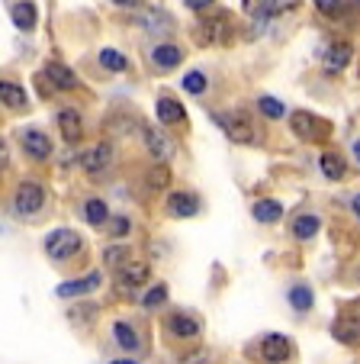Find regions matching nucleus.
Returning a JSON list of instances; mask_svg holds the SVG:
<instances>
[{
    "label": "nucleus",
    "instance_id": "nucleus-1",
    "mask_svg": "<svg viewBox=\"0 0 360 364\" xmlns=\"http://www.w3.org/2000/svg\"><path fill=\"white\" fill-rule=\"evenodd\" d=\"M81 248H84V239H81V232H75V229H55V232L45 239V255L55 258V262H65V258L77 255Z\"/></svg>",
    "mask_w": 360,
    "mask_h": 364
},
{
    "label": "nucleus",
    "instance_id": "nucleus-2",
    "mask_svg": "<svg viewBox=\"0 0 360 364\" xmlns=\"http://www.w3.org/2000/svg\"><path fill=\"white\" fill-rule=\"evenodd\" d=\"M222 129H225V136L231 139V142H238V145H248V142H254L258 139V126H254V119H251V113H245V110H231V113H225L222 119Z\"/></svg>",
    "mask_w": 360,
    "mask_h": 364
},
{
    "label": "nucleus",
    "instance_id": "nucleus-3",
    "mask_svg": "<svg viewBox=\"0 0 360 364\" xmlns=\"http://www.w3.org/2000/svg\"><path fill=\"white\" fill-rule=\"evenodd\" d=\"M229 39H231V14H225V10L209 16V20H203L197 29L200 46H225Z\"/></svg>",
    "mask_w": 360,
    "mask_h": 364
},
{
    "label": "nucleus",
    "instance_id": "nucleus-4",
    "mask_svg": "<svg viewBox=\"0 0 360 364\" xmlns=\"http://www.w3.org/2000/svg\"><path fill=\"white\" fill-rule=\"evenodd\" d=\"M290 126H293V132H296L299 139H306V142H319V139H325L328 132H332V126H328L325 119H319L315 113H309V110L293 113Z\"/></svg>",
    "mask_w": 360,
    "mask_h": 364
},
{
    "label": "nucleus",
    "instance_id": "nucleus-5",
    "mask_svg": "<svg viewBox=\"0 0 360 364\" xmlns=\"http://www.w3.org/2000/svg\"><path fill=\"white\" fill-rule=\"evenodd\" d=\"M42 203H45V191H42V184H36V181H26V184L16 187L13 210L20 216H36L42 210Z\"/></svg>",
    "mask_w": 360,
    "mask_h": 364
},
{
    "label": "nucleus",
    "instance_id": "nucleus-6",
    "mask_svg": "<svg viewBox=\"0 0 360 364\" xmlns=\"http://www.w3.org/2000/svg\"><path fill=\"white\" fill-rule=\"evenodd\" d=\"M296 4H299V0H241L245 14L251 16V20H258V23L271 20V16L286 14V10H293Z\"/></svg>",
    "mask_w": 360,
    "mask_h": 364
},
{
    "label": "nucleus",
    "instance_id": "nucleus-7",
    "mask_svg": "<svg viewBox=\"0 0 360 364\" xmlns=\"http://www.w3.org/2000/svg\"><path fill=\"white\" fill-rule=\"evenodd\" d=\"M109 161H113V145L109 142H97L94 149H87L81 155V168L94 178V174H103L109 168Z\"/></svg>",
    "mask_w": 360,
    "mask_h": 364
},
{
    "label": "nucleus",
    "instance_id": "nucleus-8",
    "mask_svg": "<svg viewBox=\"0 0 360 364\" xmlns=\"http://www.w3.org/2000/svg\"><path fill=\"white\" fill-rule=\"evenodd\" d=\"M103 284V274L100 271H90V274L77 277V281H65L62 287H58V296L62 300H68V296H84V294H94L97 287Z\"/></svg>",
    "mask_w": 360,
    "mask_h": 364
},
{
    "label": "nucleus",
    "instance_id": "nucleus-9",
    "mask_svg": "<svg viewBox=\"0 0 360 364\" xmlns=\"http://www.w3.org/2000/svg\"><path fill=\"white\" fill-rule=\"evenodd\" d=\"M20 142H23V149H26V155H33V159H48L52 155V139L45 136L42 129H23V136H20Z\"/></svg>",
    "mask_w": 360,
    "mask_h": 364
},
{
    "label": "nucleus",
    "instance_id": "nucleus-10",
    "mask_svg": "<svg viewBox=\"0 0 360 364\" xmlns=\"http://www.w3.org/2000/svg\"><path fill=\"white\" fill-rule=\"evenodd\" d=\"M42 77H45L52 87H58V90H75L77 87V75L62 62H48L45 68H42Z\"/></svg>",
    "mask_w": 360,
    "mask_h": 364
},
{
    "label": "nucleus",
    "instance_id": "nucleus-11",
    "mask_svg": "<svg viewBox=\"0 0 360 364\" xmlns=\"http://www.w3.org/2000/svg\"><path fill=\"white\" fill-rule=\"evenodd\" d=\"M290 355H293V345L286 336H280V332L264 336V342H261V358L264 361H290Z\"/></svg>",
    "mask_w": 360,
    "mask_h": 364
},
{
    "label": "nucleus",
    "instance_id": "nucleus-12",
    "mask_svg": "<svg viewBox=\"0 0 360 364\" xmlns=\"http://www.w3.org/2000/svg\"><path fill=\"white\" fill-rule=\"evenodd\" d=\"M10 16H13V26L23 29V33H33L36 23H39V10H36L33 0H16L10 7Z\"/></svg>",
    "mask_w": 360,
    "mask_h": 364
},
{
    "label": "nucleus",
    "instance_id": "nucleus-13",
    "mask_svg": "<svg viewBox=\"0 0 360 364\" xmlns=\"http://www.w3.org/2000/svg\"><path fill=\"white\" fill-rule=\"evenodd\" d=\"M168 213L170 216H180V220H187V216H197L200 213V200L193 197V193L174 191L168 197Z\"/></svg>",
    "mask_w": 360,
    "mask_h": 364
},
{
    "label": "nucleus",
    "instance_id": "nucleus-14",
    "mask_svg": "<svg viewBox=\"0 0 360 364\" xmlns=\"http://www.w3.org/2000/svg\"><path fill=\"white\" fill-rule=\"evenodd\" d=\"M148 277H151L148 262H123V268H119V284H126V287L148 284Z\"/></svg>",
    "mask_w": 360,
    "mask_h": 364
},
{
    "label": "nucleus",
    "instance_id": "nucleus-15",
    "mask_svg": "<svg viewBox=\"0 0 360 364\" xmlns=\"http://www.w3.org/2000/svg\"><path fill=\"white\" fill-rule=\"evenodd\" d=\"M142 139H145V149H148V155H155V161H168L170 159V142L161 136V129H155V126H145Z\"/></svg>",
    "mask_w": 360,
    "mask_h": 364
},
{
    "label": "nucleus",
    "instance_id": "nucleus-16",
    "mask_svg": "<svg viewBox=\"0 0 360 364\" xmlns=\"http://www.w3.org/2000/svg\"><path fill=\"white\" fill-rule=\"evenodd\" d=\"M151 62L158 68H177V65L184 62V52L174 46V42H161V46L151 48Z\"/></svg>",
    "mask_w": 360,
    "mask_h": 364
},
{
    "label": "nucleus",
    "instance_id": "nucleus-17",
    "mask_svg": "<svg viewBox=\"0 0 360 364\" xmlns=\"http://www.w3.org/2000/svg\"><path fill=\"white\" fill-rule=\"evenodd\" d=\"M58 129H62V136L68 139V142H77V139L84 136L81 113H77V110H71V107H65V110L58 113Z\"/></svg>",
    "mask_w": 360,
    "mask_h": 364
},
{
    "label": "nucleus",
    "instance_id": "nucleus-18",
    "mask_svg": "<svg viewBox=\"0 0 360 364\" xmlns=\"http://www.w3.org/2000/svg\"><path fill=\"white\" fill-rule=\"evenodd\" d=\"M347 62H351V46L347 42H332L325 52V71L338 75V71L347 68Z\"/></svg>",
    "mask_w": 360,
    "mask_h": 364
},
{
    "label": "nucleus",
    "instance_id": "nucleus-19",
    "mask_svg": "<svg viewBox=\"0 0 360 364\" xmlns=\"http://www.w3.org/2000/svg\"><path fill=\"white\" fill-rule=\"evenodd\" d=\"M158 119H161L164 126L184 123V103L174 100V97H161V100H158Z\"/></svg>",
    "mask_w": 360,
    "mask_h": 364
},
{
    "label": "nucleus",
    "instance_id": "nucleus-20",
    "mask_svg": "<svg viewBox=\"0 0 360 364\" xmlns=\"http://www.w3.org/2000/svg\"><path fill=\"white\" fill-rule=\"evenodd\" d=\"M168 329L174 332L177 338H197L200 336V323L193 316H184V313H174L168 319Z\"/></svg>",
    "mask_w": 360,
    "mask_h": 364
},
{
    "label": "nucleus",
    "instance_id": "nucleus-21",
    "mask_svg": "<svg viewBox=\"0 0 360 364\" xmlns=\"http://www.w3.org/2000/svg\"><path fill=\"white\" fill-rule=\"evenodd\" d=\"M319 168H322V174H325L328 181H341V178H344V171H347L344 159H341L338 151H322Z\"/></svg>",
    "mask_w": 360,
    "mask_h": 364
},
{
    "label": "nucleus",
    "instance_id": "nucleus-22",
    "mask_svg": "<svg viewBox=\"0 0 360 364\" xmlns=\"http://www.w3.org/2000/svg\"><path fill=\"white\" fill-rule=\"evenodd\" d=\"M113 336H116V345L123 351H138L142 348V338H138V332L132 329L129 323H116L113 326Z\"/></svg>",
    "mask_w": 360,
    "mask_h": 364
},
{
    "label": "nucleus",
    "instance_id": "nucleus-23",
    "mask_svg": "<svg viewBox=\"0 0 360 364\" xmlns=\"http://www.w3.org/2000/svg\"><path fill=\"white\" fill-rule=\"evenodd\" d=\"M251 213L258 223H280V216H283V203H277V200H258V203L251 206Z\"/></svg>",
    "mask_w": 360,
    "mask_h": 364
},
{
    "label": "nucleus",
    "instance_id": "nucleus-24",
    "mask_svg": "<svg viewBox=\"0 0 360 364\" xmlns=\"http://www.w3.org/2000/svg\"><path fill=\"white\" fill-rule=\"evenodd\" d=\"M322 229V220L319 216H312V213H302V216H296V223H293V235H296L299 242H309L315 232Z\"/></svg>",
    "mask_w": 360,
    "mask_h": 364
},
{
    "label": "nucleus",
    "instance_id": "nucleus-25",
    "mask_svg": "<svg viewBox=\"0 0 360 364\" xmlns=\"http://www.w3.org/2000/svg\"><path fill=\"white\" fill-rule=\"evenodd\" d=\"M0 103H7V107H26V90L13 81H0Z\"/></svg>",
    "mask_w": 360,
    "mask_h": 364
},
{
    "label": "nucleus",
    "instance_id": "nucleus-26",
    "mask_svg": "<svg viewBox=\"0 0 360 364\" xmlns=\"http://www.w3.org/2000/svg\"><path fill=\"white\" fill-rule=\"evenodd\" d=\"M136 23H142L145 29H174V20H170L168 14H161V10H151V14H138Z\"/></svg>",
    "mask_w": 360,
    "mask_h": 364
},
{
    "label": "nucleus",
    "instance_id": "nucleus-27",
    "mask_svg": "<svg viewBox=\"0 0 360 364\" xmlns=\"http://www.w3.org/2000/svg\"><path fill=\"white\" fill-rule=\"evenodd\" d=\"M107 216H109V210L103 200H87V203H84V220H87L90 226H103Z\"/></svg>",
    "mask_w": 360,
    "mask_h": 364
},
{
    "label": "nucleus",
    "instance_id": "nucleus-28",
    "mask_svg": "<svg viewBox=\"0 0 360 364\" xmlns=\"http://www.w3.org/2000/svg\"><path fill=\"white\" fill-rule=\"evenodd\" d=\"M100 65L107 71H126V68H129V62H126V55L119 52V48H103V52H100Z\"/></svg>",
    "mask_w": 360,
    "mask_h": 364
},
{
    "label": "nucleus",
    "instance_id": "nucleus-29",
    "mask_svg": "<svg viewBox=\"0 0 360 364\" xmlns=\"http://www.w3.org/2000/svg\"><path fill=\"white\" fill-rule=\"evenodd\" d=\"M290 303L293 309H299V313H306V309H312V290L302 287V284H296V287H290Z\"/></svg>",
    "mask_w": 360,
    "mask_h": 364
},
{
    "label": "nucleus",
    "instance_id": "nucleus-30",
    "mask_svg": "<svg viewBox=\"0 0 360 364\" xmlns=\"http://www.w3.org/2000/svg\"><path fill=\"white\" fill-rule=\"evenodd\" d=\"M206 87H209V81H206L203 71H190V75L184 77V90H187V94L200 97V94H206Z\"/></svg>",
    "mask_w": 360,
    "mask_h": 364
},
{
    "label": "nucleus",
    "instance_id": "nucleus-31",
    "mask_svg": "<svg viewBox=\"0 0 360 364\" xmlns=\"http://www.w3.org/2000/svg\"><path fill=\"white\" fill-rule=\"evenodd\" d=\"M258 107H261V113H264L267 119H280L286 113V107H283V100H277V97H261L258 100Z\"/></svg>",
    "mask_w": 360,
    "mask_h": 364
},
{
    "label": "nucleus",
    "instance_id": "nucleus-32",
    "mask_svg": "<svg viewBox=\"0 0 360 364\" xmlns=\"http://www.w3.org/2000/svg\"><path fill=\"white\" fill-rule=\"evenodd\" d=\"M103 226H107V235H113V239H123V235L132 229V223L126 220V216H107V220H103Z\"/></svg>",
    "mask_w": 360,
    "mask_h": 364
},
{
    "label": "nucleus",
    "instance_id": "nucleus-33",
    "mask_svg": "<svg viewBox=\"0 0 360 364\" xmlns=\"http://www.w3.org/2000/svg\"><path fill=\"white\" fill-rule=\"evenodd\" d=\"M145 181H148L151 187H168V181H170V171H168V165H164V161H158V165L151 168L148 174H145Z\"/></svg>",
    "mask_w": 360,
    "mask_h": 364
},
{
    "label": "nucleus",
    "instance_id": "nucleus-34",
    "mask_svg": "<svg viewBox=\"0 0 360 364\" xmlns=\"http://www.w3.org/2000/svg\"><path fill=\"white\" fill-rule=\"evenodd\" d=\"M164 300H168V287H164V284H155V287H151L148 290V294H145V306H148V309H155V306H161V303Z\"/></svg>",
    "mask_w": 360,
    "mask_h": 364
},
{
    "label": "nucleus",
    "instance_id": "nucleus-35",
    "mask_svg": "<svg viewBox=\"0 0 360 364\" xmlns=\"http://www.w3.org/2000/svg\"><path fill=\"white\" fill-rule=\"evenodd\" d=\"M334 336L344 345H354L357 342V323H334Z\"/></svg>",
    "mask_w": 360,
    "mask_h": 364
},
{
    "label": "nucleus",
    "instance_id": "nucleus-36",
    "mask_svg": "<svg viewBox=\"0 0 360 364\" xmlns=\"http://www.w3.org/2000/svg\"><path fill=\"white\" fill-rule=\"evenodd\" d=\"M103 258H107V264H119L123 258H129V248L113 245V248H107V252H103Z\"/></svg>",
    "mask_w": 360,
    "mask_h": 364
},
{
    "label": "nucleus",
    "instance_id": "nucleus-37",
    "mask_svg": "<svg viewBox=\"0 0 360 364\" xmlns=\"http://www.w3.org/2000/svg\"><path fill=\"white\" fill-rule=\"evenodd\" d=\"M315 7H319V14H338L341 0H315Z\"/></svg>",
    "mask_w": 360,
    "mask_h": 364
},
{
    "label": "nucleus",
    "instance_id": "nucleus-38",
    "mask_svg": "<svg viewBox=\"0 0 360 364\" xmlns=\"http://www.w3.org/2000/svg\"><path fill=\"white\" fill-rule=\"evenodd\" d=\"M7 165H10V151H7V142L0 139V174L7 171Z\"/></svg>",
    "mask_w": 360,
    "mask_h": 364
},
{
    "label": "nucleus",
    "instance_id": "nucleus-39",
    "mask_svg": "<svg viewBox=\"0 0 360 364\" xmlns=\"http://www.w3.org/2000/svg\"><path fill=\"white\" fill-rule=\"evenodd\" d=\"M184 4H187L190 10H206V7H212L216 0H184Z\"/></svg>",
    "mask_w": 360,
    "mask_h": 364
},
{
    "label": "nucleus",
    "instance_id": "nucleus-40",
    "mask_svg": "<svg viewBox=\"0 0 360 364\" xmlns=\"http://www.w3.org/2000/svg\"><path fill=\"white\" fill-rule=\"evenodd\" d=\"M113 4H119V7H136L138 0H113Z\"/></svg>",
    "mask_w": 360,
    "mask_h": 364
}]
</instances>
